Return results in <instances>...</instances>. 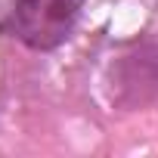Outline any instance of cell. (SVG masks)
I'll use <instances>...</instances> for the list:
<instances>
[{
    "label": "cell",
    "instance_id": "6da1fadb",
    "mask_svg": "<svg viewBox=\"0 0 158 158\" xmlns=\"http://www.w3.org/2000/svg\"><path fill=\"white\" fill-rule=\"evenodd\" d=\"M81 0H6L0 28L31 50H56L74 31Z\"/></svg>",
    "mask_w": 158,
    "mask_h": 158
},
{
    "label": "cell",
    "instance_id": "7a4b0ae2",
    "mask_svg": "<svg viewBox=\"0 0 158 158\" xmlns=\"http://www.w3.org/2000/svg\"><path fill=\"white\" fill-rule=\"evenodd\" d=\"M115 71V84L121 99L130 106H143L158 96V50L149 44H139L136 53H127L118 59Z\"/></svg>",
    "mask_w": 158,
    "mask_h": 158
}]
</instances>
